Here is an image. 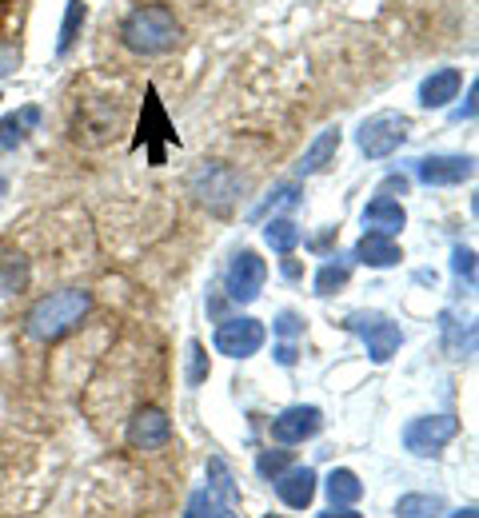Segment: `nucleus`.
Segmentation results:
<instances>
[{"label":"nucleus","instance_id":"1","mask_svg":"<svg viewBox=\"0 0 479 518\" xmlns=\"http://www.w3.org/2000/svg\"><path fill=\"white\" fill-rule=\"evenodd\" d=\"M88 307H92V295H88L84 287H60V291L44 295V299L28 311L24 331H28V339H36V343H52V339L68 335V331L88 315Z\"/></svg>","mask_w":479,"mask_h":518},{"label":"nucleus","instance_id":"2","mask_svg":"<svg viewBox=\"0 0 479 518\" xmlns=\"http://www.w3.org/2000/svg\"><path fill=\"white\" fill-rule=\"evenodd\" d=\"M176 36H180V24H176L172 8H164V4L136 8V12L124 20V28H120V40H124L132 52H140V56L168 52V48L176 44Z\"/></svg>","mask_w":479,"mask_h":518},{"label":"nucleus","instance_id":"3","mask_svg":"<svg viewBox=\"0 0 479 518\" xmlns=\"http://www.w3.org/2000/svg\"><path fill=\"white\" fill-rule=\"evenodd\" d=\"M188 192H192L196 204H204L208 212L224 216V212L236 204V196H240V176H236L228 164L208 160V164H200V168L188 176Z\"/></svg>","mask_w":479,"mask_h":518},{"label":"nucleus","instance_id":"4","mask_svg":"<svg viewBox=\"0 0 479 518\" xmlns=\"http://www.w3.org/2000/svg\"><path fill=\"white\" fill-rule=\"evenodd\" d=\"M344 327L364 339L372 363H388V359L400 351V343H404V331H400L388 315H380V311H352Z\"/></svg>","mask_w":479,"mask_h":518},{"label":"nucleus","instance_id":"5","mask_svg":"<svg viewBox=\"0 0 479 518\" xmlns=\"http://www.w3.org/2000/svg\"><path fill=\"white\" fill-rule=\"evenodd\" d=\"M356 140H360V152H364L368 160H384V156H392V152L404 148V140H408V116H400V112H380V116L364 120V128H360Z\"/></svg>","mask_w":479,"mask_h":518},{"label":"nucleus","instance_id":"6","mask_svg":"<svg viewBox=\"0 0 479 518\" xmlns=\"http://www.w3.org/2000/svg\"><path fill=\"white\" fill-rule=\"evenodd\" d=\"M456 435H460L456 415H424V419H412V423L404 427V447H408L412 455L428 459V455H440Z\"/></svg>","mask_w":479,"mask_h":518},{"label":"nucleus","instance_id":"7","mask_svg":"<svg viewBox=\"0 0 479 518\" xmlns=\"http://www.w3.org/2000/svg\"><path fill=\"white\" fill-rule=\"evenodd\" d=\"M216 351L228 355V359H248L264 347V323L260 319H248V315H236V319H224L212 335Z\"/></svg>","mask_w":479,"mask_h":518},{"label":"nucleus","instance_id":"8","mask_svg":"<svg viewBox=\"0 0 479 518\" xmlns=\"http://www.w3.org/2000/svg\"><path fill=\"white\" fill-rule=\"evenodd\" d=\"M264 279H268L264 259L256 252H236L228 263V275H224V291L232 303H252L264 291Z\"/></svg>","mask_w":479,"mask_h":518},{"label":"nucleus","instance_id":"9","mask_svg":"<svg viewBox=\"0 0 479 518\" xmlns=\"http://www.w3.org/2000/svg\"><path fill=\"white\" fill-rule=\"evenodd\" d=\"M320 423H324L320 407H312V403H296V407H288V411H280V415L272 419V439H276L280 447H292V443L312 439V435L320 431Z\"/></svg>","mask_w":479,"mask_h":518},{"label":"nucleus","instance_id":"10","mask_svg":"<svg viewBox=\"0 0 479 518\" xmlns=\"http://www.w3.org/2000/svg\"><path fill=\"white\" fill-rule=\"evenodd\" d=\"M472 172H476V160L472 156H424V160H416V176L428 188L464 184V180H472Z\"/></svg>","mask_w":479,"mask_h":518},{"label":"nucleus","instance_id":"11","mask_svg":"<svg viewBox=\"0 0 479 518\" xmlns=\"http://www.w3.org/2000/svg\"><path fill=\"white\" fill-rule=\"evenodd\" d=\"M168 439H172V423H168V415H164L160 407H140V411L132 415V423H128V443H132L136 451H160V447H168Z\"/></svg>","mask_w":479,"mask_h":518},{"label":"nucleus","instance_id":"12","mask_svg":"<svg viewBox=\"0 0 479 518\" xmlns=\"http://www.w3.org/2000/svg\"><path fill=\"white\" fill-rule=\"evenodd\" d=\"M276 483V495H280V503L284 507H292V511H304V507H312V499H316V471L312 467H288L280 479H272Z\"/></svg>","mask_w":479,"mask_h":518},{"label":"nucleus","instance_id":"13","mask_svg":"<svg viewBox=\"0 0 479 518\" xmlns=\"http://www.w3.org/2000/svg\"><path fill=\"white\" fill-rule=\"evenodd\" d=\"M404 224H408V216H404V204L400 200H384V196H376L368 208H364V228L368 232H376V236H396V232H404Z\"/></svg>","mask_w":479,"mask_h":518},{"label":"nucleus","instance_id":"14","mask_svg":"<svg viewBox=\"0 0 479 518\" xmlns=\"http://www.w3.org/2000/svg\"><path fill=\"white\" fill-rule=\"evenodd\" d=\"M460 84H464L460 68H440V72H432V76L420 84V104H424V108H444L448 100L460 96Z\"/></svg>","mask_w":479,"mask_h":518},{"label":"nucleus","instance_id":"15","mask_svg":"<svg viewBox=\"0 0 479 518\" xmlns=\"http://www.w3.org/2000/svg\"><path fill=\"white\" fill-rule=\"evenodd\" d=\"M336 152H340V128H324V132L304 148V156H300V164H296L300 176H316Z\"/></svg>","mask_w":479,"mask_h":518},{"label":"nucleus","instance_id":"16","mask_svg":"<svg viewBox=\"0 0 479 518\" xmlns=\"http://www.w3.org/2000/svg\"><path fill=\"white\" fill-rule=\"evenodd\" d=\"M356 259L368 263V267H396V263L404 259V252H400L396 240L376 236V232H364V240L356 244Z\"/></svg>","mask_w":479,"mask_h":518},{"label":"nucleus","instance_id":"17","mask_svg":"<svg viewBox=\"0 0 479 518\" xmlns=\"http://www.w3.org/2000/svg\"><path fill=\"white\" fill-rule=\"evenodd\" d=\"M440 331H444V347L452 359H464L476 351V327L472 323H460L456 311H444L440 315Z\"/></svg>","mask_w":479,"mask_h":518},{"label":"nucleus","instance_id":"18","mask_svg":"<svg viewBox=\"0 0 479 518\" xmlns=\"http://www.w3.org/2000/svg\"><path fill=\"white\" fill-rule=\"evenodd\" d=\"M324 491H328L332 507H352V503H360V495H364V483L356 479V471L340 467V471H332V475H328Z\"/></svg>","mask_w":479,"mask_h":518},{"label":"nucleus","instance_id":"19","mask_svg":"<svg viewBox=\"0 0 479 518\" xmlns=\"http://www.w3.org/2000/svg\"><path fill=\"white\" fill-rule=\"evenodd\" d=\"M36 124H40V108H36V104L20 108L16 116H4V120H0V148H16V144H24L28 128H36Z\"/></svg>","mask_w":479,"mask_h":518},{"label":"nucleus","instance_id":"20","mask_svg":"<svg viewBox=\"0 0 479 518\" xmlns=\"http://www.w3.org/2000/svg\"><path fill=\"white\" fill-rule=\"evenodd\" d=\"M208 491H212L216 503H224V511H232V507L240 503L236 483H232V471H228L224 459H208Z\"/></svg>","mask_w":479,"mask_h":518},{"label":"nucleus","instance_id":"21","mask_svg":"<svg viewBox=\"0 0 479 518\" xmlns=\"http://www.w3.org/2000/svg\"><path fill=\"white\" fill-rule=\"evenodd\" d=\"M28 259L16 252H0V295H16L28 287Z\"/></svg>","mask_w":479,"mask_h":518},{"label":"nucleus","instance_id":"22","mask_svg":"<svg viewBox=\"0 0 479 518\" xmlns=\"http://www.w3.org/2000/svg\"><path fill=\"white\" fill-rule=\"evenodd\" d=\"M400 518H440L444 515V495H404L400 507H396Z\"/></svg>","mask_w":479,"mask_h":518},{"label":"nucleus","instance_id":"23","mask_svg":"<svg viewBox=\"0 0 479 518\" xmlns=\"http://www.w3.org/2000/svg\"><path fill=\"white\" fill-rule=\"evenodd\" d=\"M264 240H268V248H272V252L288 256V252L300 244V228H296L292 220H272V224L264 228Z\"/></svg>","mask_w":479,"mask_h":518},{"label":"nucleus","instance_id":"24","mask_svg":"<svg viewBox=\"0 0 479 518\" xmlns=\"http://www.w3.org/2000/svg\"><path fill=\"white\" fill-rule=\"evenodd\" d=\"M80 24H84V4H80V0H68V8H64V24H60V36H56V52H68V48L76 44Z\"/></svg>","mask_w":479,"mask_h":518},{"label":"nucleus","instance_id":"25","mask_svg":"<svg viewBox=\"0 0 479 518\" xmlns=\"http://www.w3.org/2000/svg\"><path fill=\"white\" fill-rule=\"evenodd\" d=\"M140 132H144L148 140H172V128H168V120H164V112H160V104H156V92H148Z\"/></svg>","mask_w":479,"mask_h":518},{"label":"nucleus","instance_id":"26","mask_svg":"<svg viewBox=\"0 0 479 518\" xmlns=\"http://www.w3.org/2000/svg\"><path fill=\"white\" fill-rule=\"evenodd\" d=\"M300 204V184H276L272 192H268V200L252 212V220H264L272 208H296Z\"/></svg>","mask_w":479,"mask_h":518},{"label":"nucleus","instance_id":"27","mask_svg":"<svg viewBox=\"0 0 479 518\" xmlns=\"http://www.w3.org/2000/svg\"><path fill=\"white\" fill-rule=\"evenodd\" d=\"M348 263H324L320 275H316V295H336L344 283H348Z\"/></svg>","mask_w":479,"mask_h":518},{"label":"nucleus","instance_id":"28","mask_svg":"<svg viewBox=\"0 0 479 518\" xmlns=\"http://www.w3.org/2000/svg\"><path fill=\"white\" fill-rule=\"evenodd\" d=\"M208 379V355H204V347L192 339L188 343V387H200Z\"/></svg>","mask_w":479,"mask_h":518},{"label":"nucleus","instance_id":"29","mask_svg":"<svg viewBox=\"0 0 479 518\" xmlns=\"http://www.w3.org/2000/svg\"><path fill=\"white\" fill-rule=\"evenodd\" d=\"M256 471H260V479H280L288 471V451H264L256 459Z\"/></svg>","mask_w":479,"mask_h":518},{"label":"nucleus","instance_id":"30","mask_svg":"<svg viewBox=\"0 0 479 518\" xmlns=\"http://www.w3.org/2000/svg\"><path fill=\"white\" fill-rule=\"evenodd\" d=\"M216 515H220V503L212 499V491H196V495L188 499L184 518H216Z\"/></svg>","mask_w":479,"mask_h":518},{"label":"nucleus","instance_id":"31","mask_svg":"<svg viewBox=\"0 0 479 518\" xmlns=\"http://www.w3.org/2000/svg\"><path fill=\"white\" fill-rule=\"evenodd\" d=\"M452 271H456L460 279L476 283V252H472V248H456V252H452Z\"/></svg>","mask_w":479,"mask_h":518},{"label":"nucleus","instance_id":"32","mask_svg":"<svg viewBox=\"0 0 479 518\" xmlns=\"http://www.w3.org/2000/svg\"><path fill=\"white\" fill-rule=\"evenodd\" d=\"M272 327H276V335H284V339H296V335L304 331V319H300L296 311H280Z\"/></svg>","mask_w":479,"mask_h":518},{"label":"nucleus","instance_id":"33","mask_svg":"<svg viewBox=\"0 0 479 518\" xmlns=\"http://www.w3.org/2000/svg\"><path fill=\"white\" fill-rule=\"evenodd\" d=\"M404 192H408V176H388V180L380 184V192H376V196L392 200V196H404Z\"/></svg>","mask_w":479,"mask_h":518},{"label":"nucleus","instance_id":"34","mask_svg":"<svg viewBox=\"0 0 479 518\" xmlns=\"http://www.w3.org/2000/svg\"><path fill=\"white\" fill-rule=\"evenodd\" d=\"M476 96H479V88L472 84V88H468V100H464V108L456 112V120H472V116H476Z\"/></svg>","mask_w":479,"mask_h":518},{"label":"nucleus","instance_id":"35","mask_svg":"<svg viewBox=\"0 0 479 518\" xmlns=\"http://www.w3.org/2000/svg\"><path fill=\"white\" fill-rule=\"evenodd\" d=\"M16 68V48H8V44H0V76H8Z\"/></svg>","mask_w":479,"mask_h":518},{"label":"nucleus","instance_id":"36","mask_svg":"<svg viewBox=\"0 0 479 518\" xmlns=\"http://www.w3.org/2000/svg\"><path fill=\"white\" fill-rule=\"evenodd\" d=\"M276 363H280V367H292V363H296V347H292V343H280V347H276Z\"/></svg>","mask_w":479,"mask_h":518},{"label":"nucleus","instance_id":"37","mask_svg":"<svg viewBox=\"0 0 479 518\" xmlns=\"http://www.w3.org/2000/svg\"><path fill=\"white\" fill-rule=\"evenodd\" d=\"M320 518H364V515H356L352 507H332V511H324Z\"/></svg>","mask_w":479,"mask_h":518},{"label":"nucleus","instance_id":"38","mask_svg":"<svg viewBox=\"0 0 479 518\" xmlns=\"http://www.w3.org/2000/svg\"><path fill=\"white\" fill-rule=\"evenodd\" d=\"M452 518H479V511H476V507H464V511H456Z\"/></svg>","mask_w":479,"mask_h":518},{"label":"nucleus","instance_id":"39","mask_svg":"<svg viewBox=\"0 0 479 518\" xmlns=\"http://www.w3.org/2000/svg\"><path fill=\"white\" fill-rule=\"evenodd\" d=\"M216 518H236V515H232V511H224V507H220V515H216Z\"/></svg>","mask_w":479,"mask_h":518},{"label":"nucleus","instance_id":"40","mask_svg":"<svg viewBox=\"0 0 479 518\" xmlns=\"http://www.w3.org/2000/svg\"><path fill=\"white\" fill-rule=\"evenodd\" d=\"M268 518H272V515H268Z\"/></svg>","mask_w":479,"mask_h":518}]
</instances>
